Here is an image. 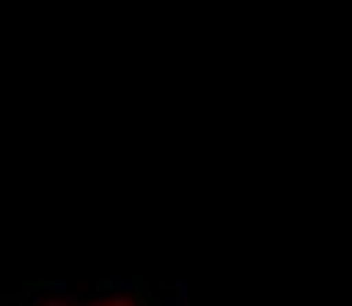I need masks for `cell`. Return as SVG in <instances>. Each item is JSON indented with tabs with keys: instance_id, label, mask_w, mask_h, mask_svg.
<instances>
[{
	"instance_id": "1",
	"label": "cell",
	"mask_w": 352,
	"mask_h": 306,
	"mask_svg": "<svg viewBox=\"0 0 352 306\" xmlns=\"http://www.w3.org/2000/svg\"><path fill=\"white\" fill-rule=\"evenodd\" d=\"M102 306H124V303H102Z\"/></svg>"
}]
</instances>
